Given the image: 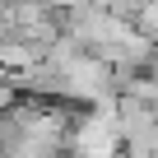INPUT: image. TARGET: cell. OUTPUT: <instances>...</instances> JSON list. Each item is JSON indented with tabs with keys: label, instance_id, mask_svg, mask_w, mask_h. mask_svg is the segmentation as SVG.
<instances>
[{
	"label": "cell",
	"instance_id": "obj_4",
	"mask_svg": "<svg viewBox=\"0 0 158 158\" xmlns=\"http://www.w3.org/2000/svg\"><path fill=\"white\" fill-rule=\"evenodd\" d=\"M135 23L158 42V0H149V5H139V14H135Z\"/></svg>",
	"mask_w": 158,
	"mask_h": 158
},
{
	"label": "cell",
	"instance_id": "obj_1",
	"mask_svg": "<svg viewBox=\"0 0 158 158\" xmlns=\"http://www.w3.org/2000/svg\"><path fill=\"white\" fill-rule=\"evenodd\" d=\"M60 74H65V98L93 102V107H112L116 102V70L98 51H79Z\"/></svg>",
	"mask_w": 158,
	"mask_h": 158
},
{
	"label": "cell",
	"instance_id": "obj_3",
	"mask_svg": "<svg viewBox=\"0 0 158 158\" xmlns=\"http://www.w3.org/2000/svg\"><path fill=\"white\" fill-rule=\"evenodd\" d=\"M42 60H47V47H42V42H28V37H19V33L0 37V70H5V74H23V70H33V65H42Z\"/></svg>",
	"mask_w": 158,
	"mask_h": 158
},
{
	"label": "cell",
	"instance_id": "obj_2",
	"mask_svg": "<svg viewBox=\"0 0 158 158\" xmlns=\"http://www.w3.org/2000/svg\"><path fill=\"white\" fill-rule=\"evenodd\" d=\"M116 126H121V149L126 158H153L158 153V112L135 98V93H121L116 98Z\"/></svg>",
	"mask_w": 158,
	"mask_h": 158
},
{
	"label": "cell",
	"instance_id": "obj_5",
	"mask_svg": "<svg viewBox=\"0 0 158 158\" xmlns=\"http://www.w3.org/2000/svg\"><path fill=\"white\" fill-rule=\"evenodd\" d=\"M0 158H5V153H0Z\"/></svg>",
	"mask_w": 158,
	"mask_h": 158
}]
</instances>
